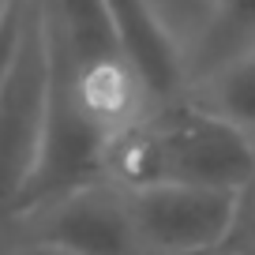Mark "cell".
Segmentation results:
<instances>
[{"label": "cell", "mask_w": 255, "mask_h": 255, "mask_svg": "<svg viewBox=\"0 0 255 255\" xmlns=\"http://www.w3.org/2000/svg\"><path fill=\"white\" fill-rule=\"evenodd\" d=\"M255 176V135L210 113L191 94L150 105L109 146V184L244 191Z\"/></svg>", "instance_id": "obj_1"}, {"label": "cell", "mask_w": 255, "mask_h": 255, "mask_svg": "<svg viewBox=\"0 0 255 255\" xmlns=\"http://www.w3.org/2000/svg\"><path fill=\"white\" fill-rule=\"evenodd\" d=\"M49 105V41L41 4L30 0L15 56L0 83V218H15L34 176Z\"/></svg>", "instance_id": "obj_2"}, {"label": "cell", "mask_w": 255, "mask_h": 255, "mask_svg": "<svg viewBox=\"0 0 255 255\" xmlns=\"http://www.w3.org/2000/svg\"><path fill=\"white\" fill-rule=\"evenodd\" d=\"M124 199L143 255L229 248L240 214V191L214 188H135Z\"/></svg>", "instance_id": "obj_3"}, {"label": "cell", "mask_w": 255, "mask_h": 255, "mask_svg": "<svg viewBox=\"0 0 255 255\" xmlns=\"http://www.w3.org/2000/svg\"><path fill=\"white\" fill-rule=\"evenodd\" d=\"M23 225L26 240L60 248L68 255H143L124 191L109 180L34 210Z\"/></svg>", "instance_id": "obj_4"}, {"label": "cell", "mask_w": 255, "mask_h": 255, "mask_svg": "<svg viewBox=\"0 0 255 255\" xmlns=\"http://www.w3.org/2000/svg\"><path fill=\"white\" fill-rule=\"evenodd\" d=\"M102 11L113 30V41H117L124 64L131 68L139 90L146 94V102L165 105L184 98L188 64L150 0H102Z\"/></svg>", "instance_id": "obj_5"}, {"label": "cell", "mask_w": 255, "mask_h": 255, "mask_svg": "<svg viewBox=\"0 0 255 255\" xmlns=\"http://www.w3.org/2000/svg\"><path fill=\"white\" fill-rule=\"evenodd\" d=\"M255 49V0H210L207 23L184 56L188 64V90L229 68L233 60Z\"/></svg>", "instance_id": "obj_6"}, {"label": "cell", "mask_w": 255, "mask_h": 255, "mask_svg": "<svg viewBox=\"0 0 255 255\" xmlns=\"http://www.w3.org/2000/svg\"><path fill=\"white\" fill-rule=\"evenodd\" d=\"M191 98L210 113L225 117L229 124L244 128L248 135H255V49H248L240 60L214 72L210 79L195 83Z\"/></svg>", "instance_id": "obj_7"}, {"label": "cell", "mask_w": 255, "mask_h": 255, "mask_svg": "<svg viewBox=\"0 0 255 255\" xmlns=\"http://www.w3.org/2000/svg\"><path fill=\"white\" fill-rule=\"evenodd\" d=\"M229 252L233 255H255V176L240 191V214H237V229L229 237Z\"/></svg>", "instance_id": "obj_8"}, {"label": "cell", "mask_w": 255, "mask_h": 255, "mask_svg": "<svg viewBox=\"0 0 255 255\" xmlns=\"http://www.w3.org/2000/svg\"><path fill=\"white\" fill-rule=\"evenodd\" d=\"M26 11H30V0H15V8L8 11V19H4V26H0V83H4V72H8L11 56H15L19 34H23V23H26Z\"/></svg>", "instance_id": "obj_9"}, {"label": "cell", "mask_w": 255, "mask_h": 255, "mask_svg": "<svg viewBox=\"0 0 255 255\" xmlns=\"http://www.w3.org/2000/svg\"><path fill=\"white\" fill-rule=\"evenodd\" d=\"M11 255H68V252H60V248H49V244H34V240H23V244H19Z\"/></svg>", "instance_id": "obj_10"}, {"label": "cell", "mask_w": 255, "mask_h": 255, "mask_svg": "<svg viewBox=\"0 0 255 255\" xmlns=\"http://www.w3.org/2000/svg\"><path fill=\"white\" fill-rule=\"evenodd\" d=\"M176 255H233L229 248H207V252H176Z\"/></svg>", "instance_id": "obj_11"}, {"label": "cell", "mask_w": 255, "mask_h": 255, "mask_svg": "<svg viewBox=\"0 0 255 255\" xmlns=\"http://www.w3.org/2000/svg\"><path fill=\"white\" fill-rule=\"evenodd\" d=\"M11 8H15V0H0V26H4V19H8Z\"/></svg>", "instance_id": "obj_12"}]
</instances>
